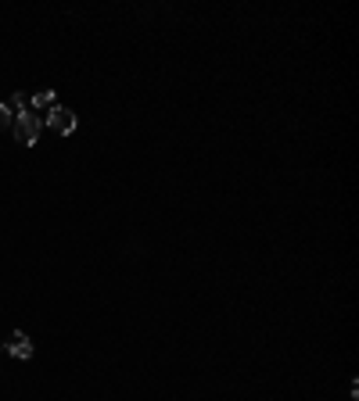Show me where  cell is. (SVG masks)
Returning <instances> with one entry per match:
<instances>
[{
	"label": "cell",
	"instance_id": "1",
	"mask_svg": "<svg viewBox=\"0 0 359 401\" xmlns=\"http://www.w3.org/2000/svg\"><path fill=\"white\" fill-rule=\"evenodd\" d=\"M40 130H43V122H40L36 115H29L25 108L14 115V136H19L22 147H33V143L40 140Z\"/></svg>",
	"mask_w": 359,
	"mask_h": 401
},
{
	"label": "cell",
	"instance_id": "2",
	"mask_svg": "<svg viewBox=\"0 0 359 401\" xmlns=\"http://www.w3.org/2000/svg\"><path fill=\"white\" fill-rule=\"evenodd\" d=\"M47 125H51V130L54 133H76V115H72V111L69 108H61V104H54L51 108V115H47Z\"/></svg>",
	"mask_w": 359,
	"mask_h": 401
},
{
	"label": "cell",
	"instance_id": "3",
	"mask_svg": "<svg viewBox=\"0 0 359 401\" xmlns=\"http://www.w3.org/2000/svg\"><path fill=\"white\" fill-rule=\"evenodd\" d=\"M8 351H11L19 362H25V359H33V341H29L25 333H11V337H8Z\"/></svg>",
	"mask_w": 359,
	"mask_h": 401
},
{
	"label": "cell",
	"instance_id": "4",
	"mask_svg": "<svg viewBox=\"0 0 359 401\" xmlns=\"http://www.w3.org/2000/svg\"><path fill=\"white\" fill-rule=\"evenodd\" d=\"M33 108H40V111L54 108V93H51V90H36V93H33Z\"/></svg>",
	"mask_w": 359,
	"mask_h": 401
},
{
	"label": "cell",
	"instance_id": "5",
	"mask_svg": "<svg viewBox=\"0 0 359 401\" xmlns=\"http://www.w3.org/2000/svg\"><path fill=\"white\" fill-rule=\"evenodd\" d=\"M14 122V115H11V108L8 104H0V133H4L8 130V125Z\"/></svg>",
	"mask_w": 359,
	"mask_h": 401
}]
</instances>
